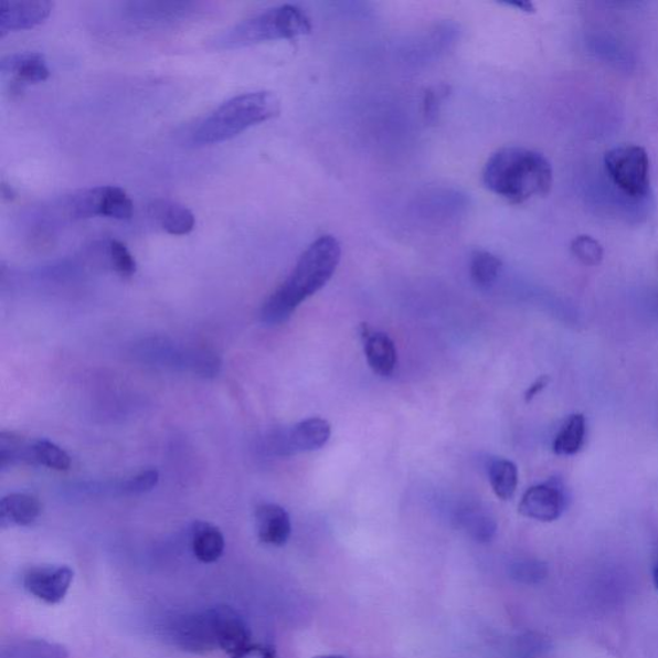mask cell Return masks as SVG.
<instances>
[{
    "instance_id": "cell-1",
    "label": "cell",
    "mask_w": 658,
    "mask_h": 658,
    "mask_svg": "<svg viewBox=\"0 0 658 658\" xmlns=\"http://www.w3.org/2000/svg\"><path fill=\"white\" fill-rule=\"evenodd\" d=\"M341 261V245L333 236H322L304 251L294 270L262 309L265 325L287 322L300 305L322 289Z\"/></svg>"
},
{
    "instance_id": "cell-2",
    "label": "cell",
    "mask_w": 658,
    "mask_h": 658,
    "mask_svg": "<svg viewBox=\"0 0 658 658\" xmlns=\"http://www.w3.org/2000/svg\"><path fill=\"white\" fill-rule=\"evenodd\" d=\"M482 182L499 198L520 205L551 191L553 169L542 153L523 147H505L485 163Z\"/></svg>"
},
{
    "instance_id": "cell-3",
    "label": "cell",
    "mask_w": 658,
    "mask_h": 658,
    "mask_svg": "<svg viewBox=\"0 0 658 658\" xmlns=\"http://www.w3.org/2000/svg\"><path fill=\"white\" fill-rule=\"evenodd\" d=\"M280 113V102L268 91L248 92L225 100L192 131L194 146L225 142L255 125L274 119Z\"/></svg>"
},
{
    "instance_id": "cell-4",
    "label": "cell",
    "mask_w": 658,
    "mask_h": 658,
    "mask_svg": "<svg viewBox=\"0 0 658 658\" xmlns=\"http://www.w3.org/2000/svg\"><path fill=\"white\" fill-rule=\"evenodd\" d=\"M312 26L309 15L300 7L284 4L236 23L216 35L210 45L214 50H237L280 39L307 35Z\"/></svg>"
},
{
    "instance_id": "cell-5",
    "label": "cell",
    "mask_w": 658,
    "mask_h": 658,
    "mask_svg": "<svg viewBox=\"0 0 658 658\" xmlns=\"http://www.w3.org/2000/svg\"><path fill=\"white\" fill-rule=\"evenodd\" d=\"M132 201L120 187L98 185L88 190L62 195L46 209L53 223L76 222L89 217H112L127 221L132 216Z\"/></svg>"
},
{
    "instance_id": "cell-6",
    "label": "cell",
    "mask_w": 658,
    "mask_h": 658,
    "mask_svg": "<svg viewBox=\"0 0 658 658\" xmlns=\"http://www.w3.org/2000/svg\"><path fill=\"white\" fill-rule=\"evenodd\" d=\"M605 168L611 180L632 199H644L651 188V164L644 147L624 145L605 156Z\"/></svg>"
},
{
    "instance_id": "cell-7",
    "label": "cell",
    "mask_w": 658,
    "mask_h": 658,
    "mask_svg": "<svg viewBox=\"0 0 658 658\" xmlns=\"http://www.w3.org/2000/svg\"><path fill=\"white\" fill-rule=\"evenodd\" d=\"M164 636L172 646L185 652L203 655L217 649L206 609L171 618L164 626Z\"/></svg>"
},
{
    "instance_id": "cell-8",
    "label": "cell",
    "mask_w": 658,
    "mask_h": 658,
    "mask_svg": "<svg viewBox=\"0 0 658 658\" xmlns=\"http://www.w3.org/2000/svg\"><path fill=\"white\" fill-rule=\"evenodd\" d=\"M331 437V426L326 420L309 418L291 428L278 431L270 437V449L280 457L323 448Z\"/></svg>"
},
{
    "instance_id": "cell-9",
    "label": "cell",
    "mask_w": 658,
    "mask_h": 658,
    "mask_svg": "<svg viewBox=\"0 0 658 658\" xmlns=\"http://www.w3.org/2000/svg\"><path fill=\"white\" fill-rule=\"evenodd\" d=\"M142 355L151 358L152 362L168 367L183 368L202 375H214L221 368V362L213 352L198 349L177 348L168 341L151 340L142 344Z\"/></svg>"
},
{
    "instance_id": "cell-10",
    "label": "cell",
    "mask_w": 658,
    "mask_h": 658,
    "mask_svg": "<svg viewBox=\"0 0 658 658\" xmlns=\"http://www.w3.org/2000/svg\"><path fill=\"white\" fill-rule=\"evenodd\" d=\"M191 2H129L123 7L124 19L139 29H158L190 19L198 10Z\"/></svg>"
},
{
    "instance_id": "cell-11",
    "label": "cell",
    "mask_w": 658,
    "mask_h": 658,
    "mask_svg": "<svg viewBox=\"0 0 658 658\" xmlns=\"http://www.w3.org/2000/svg\"><path fill=\"white\" fill-rule=\"evenodd\" d=\"M567 498L559 480H550L531 487L520 501L519 511L528 519L540 522L559 520L566 511Z\"/></svg>"
},
{
    "instance_id": "cell-12",
    "label": "cell",
    "mask_w": 658,
    "mask_h": 658,
    "mask_svg": "<svg viewBox=\"0 0 658 658\" xmlns=\"http://www.w3.org/2000/svg\"><path fill=\"white\" fill-rule=\"evenodd\" d=\"M73 580L74 571L67 566H35L23 575V586L35 598L57 605L66 597Z\"/></svg>"
},
{
    "instance_id": "cell-13",
    "label": "cell",
    "mask_w": 658,
    "mask_h": 658,
    "mask_svg": "<svg viewBox=\"0 0 658 658\" xmlns=\"http://www.w3.org/2000/svg\"><path fill=\"white\" fill-rule=\"evenodd\" d=\"M206 614L217 649L233 656L250 645L247 624L236 609L214 606L206 608Z\"/></svg>"
},
{
    "instance_id": "cell-14",
    "label": "cell",
    "mask_w": 658,
    "mask_h": 658,
    "mask_svg": "<svg viewBox=\"0 0 658 658\" xmlns=\"http://www.w3.org/2000/svg\"><path fill=\"white\" fill-rule=\"evenodd\" d=\"M53 3L46 0H2L0 3V35L41 25L52 13Z\"/></svg>"
},
{
    "instance_id": "cell-15",
    "label": "cell",
    "mask_w": 658,
    "mask_h": 658,
    "mask_svg": "<svg viewBox=\"0 0 658 658\" xmlns=\"http://www.w3.org/2000/svg\"><path fill=\"white\" fill-rule=\"evenodd\" d=\"M0 70L10 79L13 89L49 79L51 72L44 54L20 52L10 54L0 62Z\"/></svg>"
},
{
    "instance_id": "cell-16",
    "label": "cell",
    "mask_w": 658,
    "mask_h": 658,
    "mask_svg": "<svg viewBox=\"0 0 658 658\" xmlns=\"http://www.w3.org/2000/svg\"><path fill=\"white\" fill-rule=\"evenodd\" d=\"M148 214L155 223L172 236H185L195 226V217L190 209L177 201L156 199L148 205Z\"/></svg>"
},
{
    "instance_id": "cell-17",
    "label": "cell",
    "mask_w": 658,
    "mask_h": 658,
    "mask_svg": "<svg viewBox=\"0 0 658 658\" xmlns=\"http://www.w3.org/2000/svg\"><path fill=\"white\" fill-rule=\"evenodd\" d=\"M364 342L367 362L374 373L389 378L397 364L395 343L386 333L373 332L365 323L360 327Z\"/></svg>"
},
{
    "instance_id": "cell-18",
    "label": "cell",
    "mask_w": 658,
    "mask_h": 658,
    "mask_svg": "<svg viewBox=\"0 0 658 658\" xmlns=\"http://www.w3.org/2000/svg\"><path fill=\"white\" fill-rule=\"evenodd\" d=\"M257 537L268 545L282 546L291 537V520L285 508L263 505L255 512Z\"/></svg>"
},
{
    "instance_id": "cell-19",
    "label": "cell",
    "mask_w": 658,
    "mask_h": 658,
    "mask_svg": "<svg viewBox=\"0 0 658 658\" xmlns=\"http://www.w3.org/2000/svg\"><path fill=\"white\" fill-rule=\"evenodd\" d=\"M42 512L41 501L23 492L10 494L0 501V523L7 527H29Z\"/></svg>"
},
{
    "instance_id": "cell-20",
    "label": "cell",
    "mask_w": 658,
    "mask_h": 658,
    "mask_svg": "<svg viewBox=\"0 0 658 658\" xmlns=\"http://www.w3.org/2000/svg\"><path fill=\"white\" fill-rule=\"evenodd\" d=\"M458 529L464 530L477 543H488L496 535L497 522L494 517L477 505H465L454 516Z\"/></svg>"
},
{
    "instance_id": "cell-21",
    "label": "cell",
    "mask_w": 658,
    "mask_h": 658,
    "mask_svg": "<svg viewBox=\"0 0 658 658\" xmlns=\"http://www.w3.org/2000/svg\"><path fill=\"white\" fill-rule=\"evenodd\" d=\"M194 558L202 563H214L222 558L225 542L222 531L209 522H194L191 532Z\"/></svg>"
},
{
    "instance_id": "cell-22",
    "label": "cell",
    "mask_w": 658,
    "mask_h": 658,
    "mask_svg": "<svg viewBox=\"0 0 658 658\" xmlns=\"http://www.w3.org/2000/svg\"><path fill=\"white\" fill-rule=\"evenodd\" d=\"M586 420L583 414L570 415L560 433L555 435L553 452L558 456H574L582 450L585 443Z\"/></svg>"
},
{
    "instance_id": "cell-23",
    "label": "cell",
    "mask_w": 658,
    "mask_h": 658,
    "mask_svg": "<svg viewBox=\"0 0 658 658\" xmlns=\"http://www.w3.org/2000/svg\"><path fill=\"white\" fill-rule=\"evenodd\" d=\"M489 480L499 499H512L519 485V469L511 460L494 459L489 466Z\"/></svg>"
},
{
    "instance_id": "cell-24",
    "label": "cell",
    "mask_w": 658,
    "mask_h": 658,
    "mask_svg": "<svg viewBox=\"0 0 658 658\" xmlns=\"http://www.w3.org/2000/svg\"><path fill=\"white\" fill-rule=\"evenodd\" d=\"M29 465L66 471L72 466V458L64 449L50 441H34L30 444Z\"/></svg>"
},
{
    "instance_id": "cell-25",
    "label": "cell",
    "mask_w": 658,
    "mask_h": 658,
    "mask_svg": "<svg viewBox=\"0 0 658 658\" xmlns=\"http://www.w3.org/2000/svg\"><path fill=\"white\" fill-rule=\"evenodd\" d=\"M501 270L500 258L488 251L477 250L469 263V273L474 284L480 288H489L499 277Z\"/></svg>"
},
{
    "instance_id": "cell-26",
    "label": "cell",
    "mask_w": 658,
    "mask_h": 658,
    "mask_svg": "<svg viewBox=\"0 0 658 658\" xmlns=\"http://www.w3.org/2000/svg\"><path fill=\"white\" fill-rule=\"evenodd\" d=\"M3 658H67V651L60 645L45 640H26L6 648Z\"/></svg>"
},
{
    "instance_id": "cell-27",
    "label": "cell",
    "mask_w": 658,
    "mask_h": 658,
    "mask_svg": "<svg viewBox=\"0 0 658 658\" xmlns=\"http://www.w3.org/2000/svg\"><path fill=\"white\" fill-rule=\"evenodd\" d=\"M30 444L13 433L0 434V467L6 469L18 465H29Z\"/></svg>"
},
{
    "instance_id": "cell-28",
    "label": "cell",
    "mask_w": 658,
    "mask_h": 658,
    "mask_svg": "<svg viewBox=\"0 0 658 658\" xmlns=\"http://www.w3.org/2000/svg\"><path fill=\"white\" fill-rule=\"evenodd\" d=\"M106 254L114 270L121 277H131L137 272L136 258L123 242L115 238L107 240Z\"/></svg>"
},
{
    "instance_id": "cell-29",
    "label": "cell",
    "mask_w": 658,
    "mask_h": 658,
    "mask_svg": "<svg viewBox=\"0 0 658 658\" xmlns=\"http://www.w3.org/2000/svg\"><path fill=\"white\" fill-rule=\"evenodd\" d=\"M509 575L517 583L532 585L543 582L548 575L545 563L537 560H522L512 563L509 567Z\"/></svg>"
},
{
    "instance_id": "cell-30",
    "label": "cell",
    "mask_w": 658,
    "mask_h": 658,
    "mask_svg": "<svg viewBox=\"0 0 658 658\" xmlns=\"http://www.w3.org/2000/svg\"><path fill=\"white\" fill-rule=\"evenodd\" d=\"M571 251L577 261L587 266H597L603 261V247L591 236H579L571 244Z\"/></svg>"
},
{
    "instance_id": "cell-31",
    "label": "cell",
    "mask_w": 658,
    "mask_h": 658,
    "mask_svg": "<svg viewBox=\"0 0 658 658\" xmlns=\"http://www.w3.org/2000/svg\"><path fill=\"white\" fill-rule=\"evenodd\" d=\"M160 480L159 471L156 469H146V471L131 476L130 479L120 484L119 490L128 496H139L153 490L158 487Z\"/></svg>"
},
{
    "instance_id": "cell-32",
    "label": "cell",
    "mask_w": 658,
    "mask_h": 658,
    "mask_svg": "<svg viewBox=\"0 0 658 658\" xmlns=\"http://www.w3.org/2000/svg\"><path fill=\"white\" fill-rule=\"evenodd\" d=\"M232 658H278L272 647L263 645H248Z\"/></svg>"
},
{
    "instance_id": "cell-33",
    "label": "cell",
    "mask_w": 658,
    "mask_h": 658,
    "mask_svg": "<svg viewBox=\"0 0 658 658\" xmlns=\"http://www.w3.org/2000/svg\"><path fill=\"white\" fill-rule=\"evenodd\" d=\"M550 378H548V375H542V378H539L534 383H532V385L528 389L527 394H524V401H527L528 403H530L532 401V399H534L537 395H539L540 393H542V391L550 385Z\"/></svg>"
},
{
    "instance_id": "cell-34",
    "label": "cell",
    "mask_w": 658,
    "mask_h": 658,
    "mask_svg": "<svg viewBox=\"0 0 658 658\" xmlns=\"http://www.w3.org/2000/svg\"><path fill=\"white\" fill-rule=\"evenodd\" d=\"M654 580H655V585L657 587L658 591V562L656 563L655 570H654Z\"/></svg>"
},
{
    "instance_id": "cell-35",
    "label": "cell",
    "mask_w": 658,
    "mask_h": 658,
    "mask_svg": "<svg viewBox=\"0 0 658 658\" xmlns=\"http://www.w3.org/2000/svg\"><path fill=\"white\" fill-rule=\"evenodd\" d=\"M315 658H344V657L336 656V655H323V656H317Z\"/></svg>"
}]
</instances>
